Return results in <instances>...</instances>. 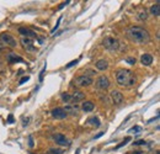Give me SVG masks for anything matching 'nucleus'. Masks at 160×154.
<instances>
[{
	"label": "nucleus",
	"instance_id": "f257e3e1",
	"mask_svg": "<svg viewBox=\"0 0 160 154\" xmlns=\"http://www.w3.org/2000/svg\"><path fill=\"white\" fill-rule=\"evenodd\" d=\"M127 36L131 41H133L134 43H138V45H144V43H148L150 41L149 32L140 26L128 27L127 28Z\"/></svg>",
	"mask_w": 160,
	"mask_h": 154
},
{
	"label": "nucleus",
	"instance_id": "f03ea898",
	"mask_svg": "<svg viewBox=\"0 0 160 154\" xmlns=\"http://www.w3.org/2000/svg\"><path fill=\"white\" fill-rule=\"evenodd\" d=\"M116 81L121 86H132L136 84V77L128 69H119L116 73Z\"/></svg>",
	"mask_w": 160,
	"mask_h": 154
},
{
	"label": "nucleus",
	"instance_id": "7ed1b4c3",
	"mask_svg": "<svg viewBox=\"0 0 160 154\" xmlns=\"http://www.w3.org/2000/svg\"><path fill=\"white\" fill-rule=\"evenodd\" d=\"M73 83H74V85L79 86V88H85V86H89V85L92 84V78L83 74V75L76 77V78L73 80Z\"/></svg>",
	"mask_w": 160,
	"mask_h": 154
},
{
	"label": "nucleus",
	"instance_id": "20e7f679",
	"mask_svg": "<svg viewBox=\"0 0 160 154\" xmlns=\"http://www.w3.org/2000/svg\"><path fill=\"white\" fill-rule=\"evenodd\" d=\"M102 45H104V47H105L106 49H108V51H116V49H118V47H119L118 40H117V38H113V37H110V36L104 38Z\"/></svg>",
	"mask_w": 160,
	"mask_h": 154
},
{
	"label": "nucleus",
	"instance_id": "39448f33",
	"mask_svg": "<svg viewBox=\"0 0 160 154\" xmlns=\"http://www.w3.org/2000/svg\"><path fill=\"white\" fill-rule=\"evenodd\" d=\"M0 40L3 41V43H5L6 46H9V47H11V48H15V47L17 46L16 40H15L10 34H6V32L2 34V35H0Z\"/></svg>",
	"mask_w": 160,
	"mask_h": 154
},
{
	"label": "nucleus",
	"instance_id": "423d86ee",
	"mask_svg": "<svg viewBox=\"0 0 160 154\" xmlns=\"http://www.w3.org/2000/svg\"><path fill=\"white\" fill-rule=\"evenodd\" d=\"M108 86H110V79L106 75H101L96 80V88L100 90H106L108 89Z\"/></svg>",
	"mask_w": 160,
	"mask_h": 154
},
{
	"label": "nucleus",
	"instance_id": "0eeeda50",
	"mask_svg": "<svg viewBox=\"0 0 160 154\" xmlns=\"http://www.w3.org/2000/svg\"><path fill=\"white\" fill-rule=\"evenodd\" d=\"M53 139L54 142L58 144V145H62V147H68L70 144V142L68 141V138L64 136V134H60V133H57L53 136Z\"/></svg>",
	"mask_w": 160,
	"mask_h": 154
},
{
	"label": "nucleus",
	"instance_id": "6e6552de",
	"mask_svg": "<svg viewBox=\"0 0 160 154\" xmlns=\"http://www.w3.org/2000/svg\"><path fill=\"white\" fill-rule=\"evenodd\" d=\"M51 115L57 118V120H63V118H66L68 116V113L66 112V110H64L63 107H55L51 111Z\"/></svg>",
	"mask_w": 160,
	"mask_h": 154
},
{
	"label": "nucleus",
	"instance_id": "1a4fd4ad",
	"mask_svg": "<svg viewBox=\"0 0 160 154\" xmlns=\"http://www.w3.org/2000/svg\"><path fill=\"white\" fill-rule=\"evenodd\" d=\"M21 45L22 47L26 49V51H36V47L34 46V41H32V38H27V37H22L21 38Z\"/></svg>",
	"mask_w": 160,
	"mask_h": 154
},
{
	"label": "nucleus",
	"instance_id": "9d476101",
	"mask_svg": "<svg viewBox=\"0 0 160 154\" xmlns=\"http://www.w3.org/2000/svg\"><path fill=\"white\" fill-rule=\"evenodd\" d=\"M111 100L115 105H119L123 102V95H122V92H119L118 90H113L111 91Z\"/></svg>",
	"mask_w": 160,
	"mask_h": 154
},
{
	"label": "nucleus",
	"instance_id": "9b49d317",
	"mask_svg": "<svg viewBox=\"0 0 160 154\" xmlns=\"http://www.w3.org/2000/svg\"><path fill=\"white\" fill-rule=\"evenodd\" d=\"M6 60H8V63H11V64H14V63H22V62H23L22 57L17 56L16 53H12V52H10L6 56Z\"/></svg>",
	"mask_w": 160,
	"mask_h": 154
},
{
	"label": "nucleus",
	"instance_id": "f8f14e48",
	"mask_svg": "<svg viewBox=\"0 0 160 154\" xmlns=\"http://www.w3.org/2000/svg\"><path fill=\"white\" fill-rule=\"evenodd\" d=\"M19 34H21L22 37H27V38H35V37H37V35L34 32V31L30 30V28H26V27H20L19 28Z\"/></svg>",
	"mask_w": 160,
	"mask_h": 154
},
{
	"label": "nucleus",
	"instance_id": "ddd939ff",
	"mask_svg": "<svg viewBox=\"0 0 160 154\" xmlns=\"http://www.w3.org/2000/svg\"><path fill=\"white\" fill-rule=\"evenodd\" d=\"M84 99H85V95L81 91H74L73 94H70V104H76Z\"/></svg>",
	"mask_w": 160,
	"mask_h": 154
},
{
	"label": "nucleus",
	"instance_id": "4468645a",
	"mask_svg": "<svg viewBox=\"0 0 160 154\" xmlns=\"http://www.w3.org/2000/svg\"><path fill=\"white\" fill-rule=\"evenodd\" d=\"M95 66H96V68H98L99 70L104 72V70H106V69L108 68V62H107L106 59H100V60L96 62Z\"/></svg>",
	"mask_w": 160,
	"mask_h": 154
},
{
	"label": "nucleus",
	"instance_id": "2eb2a0df",
	"mask_svg": "<svg viewBox=\"0 0 160 154\" xmlns=\"http://www.w3.org/2000/svg\"><path fill=\"white\" fill-rule=\"evenodd\" d=\"M140 62L143 66H150L153 63V56L151 54H143L140 58Z\"/></svg>",
	"mask_w": 160,
	"mask_h": 154
},
{
	"label": "nucleus",
	"instance_id": "dca6fc26",
	"mask_svg": "<svg viewBox=\"0 0 160 154\" xmlns=\"http://www.w3.org/2000/svg\"><path fill=\"white\" fill-rule=\"evenodd\" d=\"M81 109H83L85 112H90V111H92V110L95 109V105H94V102H91V101H85V102H83Z\"/></svg>",
	"mask_w": 160,
	"mask_h": 154
},
{
	"label": "nucleus",
	"instance_id": "f3484780",
	"mask_svg": "<svg viewBox=\"0 0 160 154\" xmlns=\"http://www.w3.org/2000/svg\"><path fill=\"white\" fill-rule=\"evenodd\" d=\"M150 14L154 15V16H159L160 15V5H159V2L154 5H151L150 8Z\"/></svg>",
	"mask_w": 160,
	"mask_h": 154
},
{
	"label": "nucleus",
	"instance_id": "a211bd4d",
	"mask_svg": "<svg viewBox=\"0 0 160 154\" xmlns=\"http://www.w3.org/2000/svg\"><path fill=\"white\" fill-rule=\"evenodd\" d=\"M87 123H89V125H91V126L99 127V126H100V120H99L98 117H91V118L87 120Z\"/></svg>",
	"mask_w": 160,
	"mask_h": 154
},
{
	"label": "nucleus",
	"instance_id": "6ab92c4d",
	"mask_svg": "<svg viewBox=\"0 0 160 154\" xmlns=\"http://www.w3.org/2000/svg\"><path fill=\"white\" fill-rule=\"evenodd\" d=\"M60 98H62V100H63L64 102L70 104V94H68V92H63Z\"/></svg>",
	"mask_w": 160,
	"mask_h": 154
},
{
	"label": "nucleus",
	"instance_id": "aec40b11",
	"mask_svg": "<svg viewBox=\"0 0 160 154\" xmlns=\"http://www.w3.org/2000/svg\"><path fill=\"white\" fill-rule=\"evenodd\" d=\"M138 17H139L140 20H147V19H148V14H147V11H145V10L140 11V13L138 14Z\"/></svg>",
	"mask_w": 160,
	"mask_h": 154
},
{
	"label": "nucleus",
	"instance_id": "412c9836",
	"mask_svg": "<svg viewBox=\"0 0 160 154\" xmlns=\"http://www.w3.org/2000/svg\"><path fill=\"white\" fill-rule=\"evenodd\" d=\"M130 141H131V137H126V138H124V141H123V142H122L121 144H118V145L116 147V149H119L121 147H123V145H126V144H127L128 142H130Z\"/></svg>",
	"mask_w": 160,
	"mask_h": 154
},
{
	"label": "nucleus",
	"instance_id": "4be33fe9",
	"mask_svg": "<svg viewBox=\"0 0 160 154\" xmlns=\"http://www.w3.org/2000/svg\"><path fill=\"white\" fill-rule=\"evenodd\" d=\"M126 62L128 64H131V66H134L136 64V58H133V57H128L127 59H126Z\"/></svg>",
	"mask_w": 160,
	"mask_h": 154
},
{
	"label": "nucleus",
	"instance_id": "5701e85b",
	"mask_svg": "<svg viewBox=\"0 0 160 154\" xmlns=\"http://www.w3.org/2000/svg\"><path fill=\"white\" fill-rule=\"evenodd\" d=\"M142 131V128L139 127V126H134V127H132L131 130H130V132H132V133H139Z\"/></svg>",
	"mask_w": 160,
	"mask_h": 154
},
{
	"label": "nucleus",
	"instance_id": "b1692460",
	"mask_svg": "<svg viewBox=\"0 0 160 154\" xmlns=\"http://www.w3.org/2000/svg\"><path fill=\"white\" fill-rule=\"evenodd\" d=\"M62 153H63L62 149H54V148L49 149V154H62Z\"/></svg>",
	"mask_w": 160,
	"mask_h": 154
},
{
	"label": "nucleus",
	"instance_id": "393cba45",
	"mask_svg": "<svg viewBox=\"0 0 160 154\" xmlns=\"http://www.w3.org/2000/svg\"><path fill=\"white\" fill-rule=\"evenodd\" d=\"M133 144H134V145H145L147 142H145L144 139H140V141H136V142H133Z\"/></svg>",
	"mask_w": 160,
	"mask_h": 154
},
{
	"label": "nucleus",
	"instance_id": "a878e982",
	"mask_svg": "<svg viewBox=\"0 0 160 154\" xmlns=\"http://www.w3.org/2000/svg\"><path fill=\"white\" fill-rule=\"evenodd\" d=\"M28 79H30V77H27V75H26V77H23V78H21V79H20L19 84H20V85H22V84H25L26 81H28Z\"/></svg>",
	"mask_w": 160,
	"mask_h": 154
},
{
	"label": "nucleus",
	"instance_id": "bb28decb",
	"mask_svg": "<svg viewBox=\"0 0 160 154\" xmlns=\"http://www.w3.org/2000/svg\"><path fill=\"white\" fill-rule=\"evenodd\" d=\"M78 62H79L78 59H75V60H72V62H70V63H69V64H68L66 68H70V67H74V66H76V64H78Z\"/></svg>",
	"mask_w": 160,
	"mask_h": 154
},
{
	"label": "nucleus",
	"instance_id": "cd10ccee",
	"mask_svg": "<svg viewBox=\"0 0 160 154\" xmlns=\"http://www.w3.org/2000/svg\"><path fill=\"white\" fill-rule=\"evenodd\" d=\"M60 21H62V16H60V17H59V19H58V22H57V23H55V26H54V28H53V30H52V34H54V32H55V30H57V28H58V27H59V23H60Z\"/></svg>",
	"mask_w": 160,
	"mask_h": 154
},
{
	"label": "nucleus",
	"instance_id": "c85d7f7f",
	"mask_svg": "<svg viewBox=\"0 0 160 154\" xmlns=\"http://www.w3.org/2000/svg\"><path fill=\"white\" fill-rule=\"evenodd\" d=\"M46 68H47V66H44V67H43V69L41 70V74H40V81H42V80H43V75H44V72H46Z\"/></svg>",
	"mask_w": 160,
	"mask_h": 154
},
{
	"label": "nucleus",
	"instance_id": "c756f323",
	"mask_svg": "<svg viewBox=\"0 0 160 154\" xmlns=\"http://www.w3.org/2000/svg\"><path fill=\"white\" fill-rule=\"evenodd\" d=\"M8 122H9V123H14V117H12V115H9V117H8Z\"/></svg>",
	"mask_w": 160,
	"mask_h": 154
},
{
	"label": "nucleus",
	"instance_id": "7c9ffc66",
	"mask_svg": "<svg viewBox=\"0 0 160 154\" xmlns=\"http://www.w3.org/2000/svg\"><path fill=\"white\" fill-rule=\"evenodd\" d=\"M68 4H70V2H66V3H62V5H59V9H63L66 5H68Z\"/></svg>",
	"mask_w": 160,
	"mask_h": 154
},
{
	"label": "nucleus",
	"instance_id": "2f4dec72",
	"mask_svg": "<svg viewBox=\"0 0 160 154\" xmlns=\"http://www.w3.org/2000/svg\"><path fill=\"white\" fill-rule=\"evenodd\" d=\"M28 139H30V143H28V145H30V147H34V141H32V137H30Z\"/></svg>",
	"mask_w": 160,
	"mask_h": 154
},
{
	"label": "nucleus",
	"instance_id": "473e14b6",
	"mask_svg": "<svg viewBox=\"0 0 160 154\" xmlns=\"http://www.w3.org/2000/svg\"><path fill=\"white\" fill-rule=\"evenodd\" d=\"M102 134H104V132H100V133H99L98 136H95V138H100V137H101Z\"/></svg>",
	"mask_w": 160,
	"mask_h": 154
},
{
	"label": "nucleus",
	"instance_id": "72a5a7b5",
	"mask_svg": "<svg viewBox=\"0 0 160 154\" xmlns=\"http://www.w3.org/2000/svg\"><path fill=\"white\" fill-rule=\"evenodd\" d=\"M3 49H4V45H3L2 42H0V52H2Z\"/></svg>",
	"mask_w": 160,
	"mask_h": 154
},
{
	"label": "nucleus",
	"instance_id": "f704fd0d",
	"mask_svg": "<svg viewBox=\"0 0 160 154\" xmlns=\"http://www.w3.org/2000/svg\"><path fill=\"white\" fill-rule=\"evenodd\" d=\"M0 67H2V62H0Z\"/></svg>",
	"mask_w": 160,
	"mask_h": 154
},
{
	"label": "nucleus",
	"instance_id": "c9c22d12",
	"mask_svg": "<svg viewBox=\"0 0 160 154\" xmlns=\"http://www.w3.org/2000/svg\"><path fill=\"white\" fill-rule=\"evenodd\" d=\"M0 26H2V25H0Z\"/></svg>",
	"mask_w": 160,
	"mask_h": 154
}]
</instances>
